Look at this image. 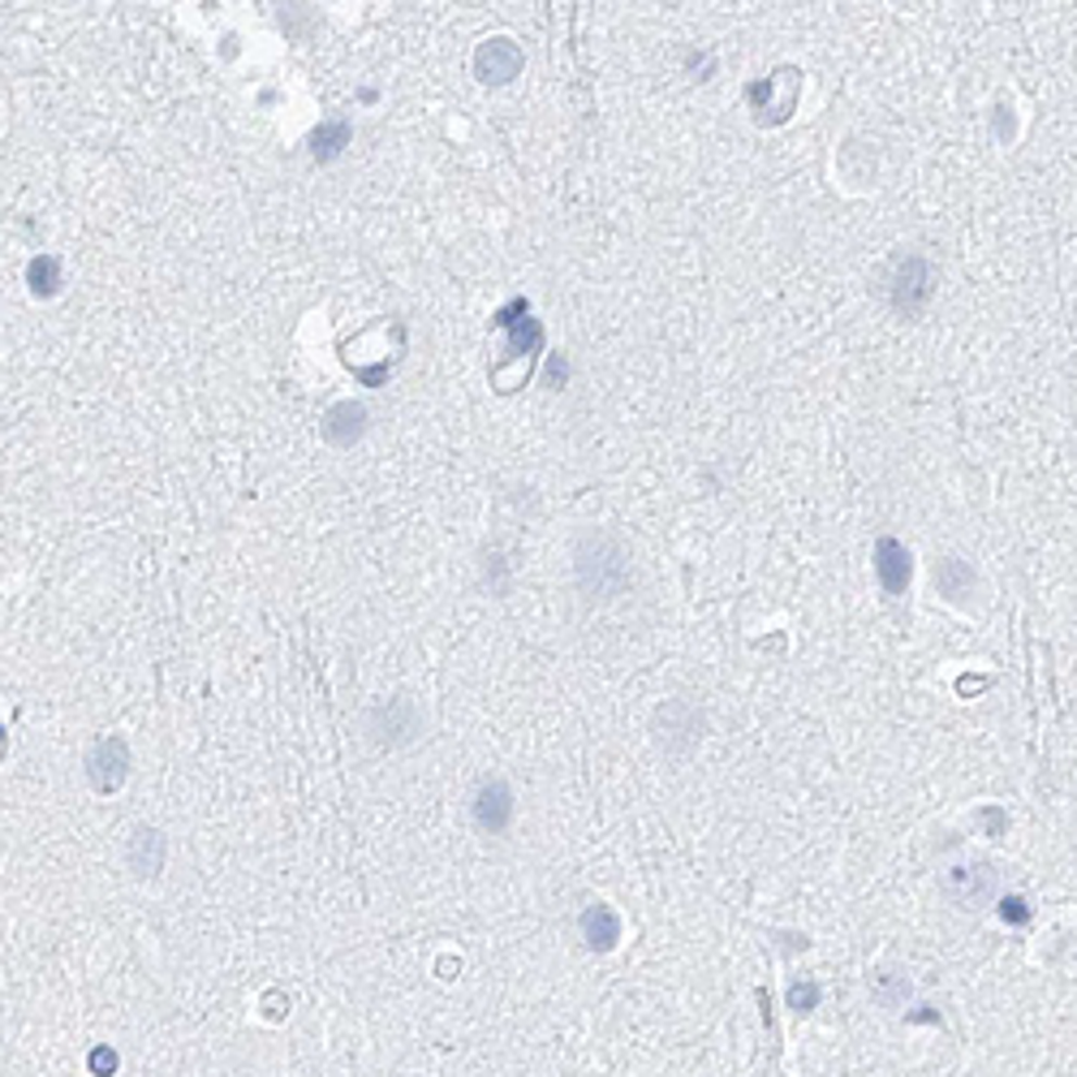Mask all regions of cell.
<instances>
[{
    "instance_id": "4",
    "label": "cell",
    "mask_w": 1077,
    "mask_h": 1077,
    "mask_svg": "<svg viewBox=\"0 0 1077 1077\" xmlns=\"http://www.w3.org/2000/svg\"><path fill=\"white\" fill-rule=\"evenodd\" d=\"M995 888H1000V879H995V871L987 866V862H974V866H953L949 875H944V897L961 905V910H982L991 897H995Z\"/></svg>"
},
{
    "instance_id": "13",
    "label": "cell",
    "mask_w": 1077,
    "mask_h": 1077,
    "mask_svg": "<svg viewBox=\"0 0 1077 1077\" xmlns=\"http://www.w3.org/2000/svg\"><path fill=\"white\" fill-rule=\"evenodd\" d=\"M350 138H354V129H350V121L346 117L324 121V125L315 129V138H311V155H315L320 164H328V160H337V155L350 147Z\"/></svg>"
},
{
    "instance_id": "8",
    "label": "cell",
    "mask_w": 1077,
    "mask_h": 1077,
    "mask_svg": "<svg viewBox=\"0 0 1077 1077\" xmlns=\"http://www.w3.org/2000/svg\"><path fill=\"white\" fill-rule=\"evenodd\" d=\"M875 574H879V587H884L888 596H905V591H910V578H914V565H910L905 543L879 539V543H875Z\"/></svg>"
},
{
    "instance_id": "19",
    "label": "cell",
    "mask_w": 1077,
    "mask_h": 1077,
    "mask_svg": "<svg viewBox=\"0 0 1077 1077\" xmlns=\"http://www.w3.org/2000/svg\"><path fill=\"white\" fill-rule=\"evenodd\" d=\"M982 819H987V828H991V832H995V837H1000V828H1004V815H1000V811H987V815H982Z\"/></svg>"
},
{
    "instance_id": "18",
    "label": "cell",
    "mask_w": 1077,
    "mask_h": 1077,
    "mask_svg": "<svg viewBox=\"0 0 1077 1077\" xmlns=\"http://www.w3.org/2000/svg\"><path fill=\"white\" fill-rule=\"evenodd\" d=\"M91 1069H96V1074H109V1069H117V1056H113V1052H96V1056H91Z\"/></svg>"
},
{
    "instance_id": "6",
    "label": "cell",
    "mask_w": 1077,
    "mask_h": 1077,
    "mask_svg": "<svg viewBox=\"0 0 1077 1077\" xmlns=\"http://www.w3.org/2000/svg\"><path fill=\"white\" fill-rule=\"evenodd\" d=\"M522 65H526V57H522V48L513 39H487V43H479V52H475V74H479V83H487V87L513 83L522 74Z\"/></svg>"
},
{
    "instance_id": "1",
    "label": "cell",
    "mask_w": 1077,
    "mask_h": 1077,
    "mask_svg": "<svg viewBox=\"0 0 1077 1077\" xmlns=\"http://www.w3.org/2000/svg\"><path fill=\"white\" fill-rule=\"evenodd\" d=\"M574 569H578V587L587 591V599H616L634 583L629 552L612 535H587L574 552Z\"/></svg>"
},
{
    "instance_id": "17",
    "label": "cell",
    "mask_w": 1077,
    "mask_h": 1077,
    "mask_svg": "<svg viewBox=\"0 0 1077 1077\" xmlns=\"http://www.w3.org/2000/svg\"><path fill=\"white\" fill-rule=\"evenodd\" d=\"M1000 918L1013 923V927H1026V923H1030V905H1026L1022 897H1004V901H1000Z\"/></svg>"
},
{
    "instance_id": "15",
    "label": "cell",
    "mask_w": 1077,
    "mask_h": 1077,
    "mask_svg": "<svg viewBox=\"0 0 1077 1077\" xmlns=\"http://www.w3.org/2000/svg\"><path fill=\"white\" fill-rule=\"evenodd\" d=\"M871 995L884 1004V1009H901L905 1000H910V978L905 974H892V969H884V974H875V982H871Z\"/></svg>"
},
{
    "instance_id": "16",
    "label": "cell",
    "mask_w": 1077,
    "mask_h": 1077,
    "mask_svg": "<svg viewBox=\"0 0 1077 1077\" xmlns=\"http://www.w3.org/2000/svg\"><path fill=\"white\" fill-rule=\"evenodd\" d=\"M815 1004H819V982H793V987H789V1009L811 1013Z\"/></svg>"
},
{
    "instance_id": "14",
    "label": "cell",
    "mask_w": 1077,
    "mask_h": 1077,
    "mask_svg": "<svg viewBox=\"0 0 1077 1077\" xmlns=\"http://www.w3.org/2000/svg\"><path fill=\"white\" fill-rule=\"evenodd\" d=\"M26 280H30V289H35L39 298H52V293L61 289V267H57V259H52V254H35L30 267H26Z\"/></svg>"
},
{
    "instance_id": "11",
    "label": "cell",
    "mask_w": 1077,
    "mask_h": 1077,
    "mask_svg": "<svg viewBox=\"0 0 1077 1077\" xmlns=\"http://www.w3.org/2000/svg\"><path fill=\"white\" fill-rule=\"evenodd\" d=\"M583 940H587V949H596V953H608V949H616V940H621V918L596 901V905H587L583 910Z\"/></svg>"
},
{
    "instance_id": "9",
    "label": "cell",
    "mask_w": 1077,
    "mask_h": 1077,
    "mask_svg": "<svg viewBox=\"0 0 1077 1077\" xmlns=\"http://www.w3.org/2000/svg\"><path fill=\"white\" fill-rule=\"evenodd\" d=\"M164 832L160 828H134L129 832V844H125V862H129V871L138 875V879H155L160 871H164Z\"/></svg>"
},
{
    "instance_id": "7",
    "label": "cell",
    "mask_w": 1077,
    "mask_h": 1077,
    "mask_svg": "<svg viewBox=\"0 0 1077 1077\" xmlns=\"http://www.w3.org/2000/svg\"><path fill=\"white\" fill-rule=\"evenodd\" d=\"M471 811H475V824H479L487 837H500L513 824V793H509V785L504 780H483L479 789H475Z\"/></svg>"
},
{
    "instance_id": "12",
    "label": "cell",
    "mask_w": 1077,
    "mask_h": 1077,
    "mask_svg": "<svg viewBox=\"0 0 1077 1077\" xmlns=\"http://www.w3.org/2000/svg\"><path fill=\"white\" fill-rule=\"evenodd\" d=\"M936 587H940V596H949L953 603H965V599L974 596L978 578H974V569H969L961 556H944V561L936 565Z\"/></svg>"
},
{
    "instance_id": "10",
    "label": "cell",
    "mask_w": 1077,
    "mask_h": 1077,
    "mask_svg": "<svg viewBox=\"0 0 1077 1077\" xmlns=\"http://www.w3.org/2000/svg\"><path fill=\"white\" fill-rule=\"evenodd\" d=\"M366 418H371V414H366V405H359V401H337V405L324 414L320 431H324V440H328V444L350 449L362 431H366Z\"/></svg>"
},
{
    "instance_id": "2",
    "label": "cell",
    "mask_w": 1077,
    "mask_h": 1077,
    "mask_svg": "<svg viewBox=\"0 0 1077 1077\" xmlns=\"http://www.w3.org/2000/svg\"><path fill=\"white\" fill-rule=\"evenodd\" d=\"M931 293H936V272H931V263H927L923 254H901L897 267H892V280H888L892 306H897L905 320H914V315L927 311Z\"/></svg>"
},
{
    "instance_id": "3",
    "label": "cell",
    "mask_w": 1077,
    "mask_h": 1077,
    "mask_svg": "<svg viewBox=\"0 0 1077 1077\" xmlns=\"http://www.w3.org/2000/svg\"><path fill=\"white\" fill-rule=\"evenodd\" d=\"M418 728H423V719H418L414 703H410L405 694H397V699L379 703V707L366 716V737H371L375 746H388V750L410 746V741L418 737Z\"/></svg>"
},
{
    "instance_id": "5",
    "label": "cell",
    "mask_w": 1077,
    "mask_h": 1077,
    "mask_svg": "<svg viewBox=\"0 0 1077 1077\" xmlns=\"http://www.w3.org/2000/svg\"><path fill=\"white\" fill-rule=\"evenodd\" d=\"M125 776H129V746H125V737L96 741V750L87 754V780L100 793H113V789L125 785Z\"/></svg>"
}]
</instances>
